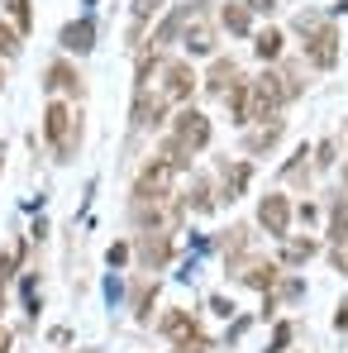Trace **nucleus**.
Segmentation results:
<instances>
[{
    "instance_id": "nucleus-1",
    "label": "nucleus",
    "mask_w": 348,
    "mask_h": 353,
    "mask_svg": "<svg viewBox=\"0 0 348 353\" xmlns=\"http://www.w3.org/2000/svg\"><path fill=\"white\" fill-rule=\"evenodd\" d=\"M172 176H176V168L167 163V158H158L153 168H143L134 196H139V201H167V196H172Z\"/></svg>"
},
{
    "instance_id": "nucleus-2",
    "label": "nucleus",
    "mask_w": 348,
    "mask_h": 353,
    "mask_svg": "<svg viewBox=\"0 0 348 353\" xmlns=\"http://www.w3.org/2000/svg\"><path fill=\"white\" fill-rule=\"evenodd\" d=\"M172 139L186 148V153H201V148L210 143V119L201 115V110H181V115H176Z\"/></svg>"
},
{
    "instance_id": "nucleus-3",
    "label": "nucleus",
    "mask_w": 348,
    "mask_h": 353,
    "mask_svg": "<svg viewBox=\"0 0 348 353\" xmlns=\"http://www.w3.org/2000/svg\"><path fill=\"white\" fill-rule=\"evenodd\" d=\"M67 129H72V110H67L62 101H53V105L43 110V134H48V143L58 148L62 158L72 153V139H67Z\"/></svg>"
},
{
    "instance_id": "nucleus-4",
    "label": "nucleus",
    "mask_w": 348,
    "mask_h": 353,
    "mask_svg": "<svg viewBox=\"0 0 348 353\" xmlns=\"http://www.w3.org/2000/svg\"><path fill=\"white\" fill-rule=\"evenodd\" d=\"M258 225H263L272 239H287V225H291L287 196H263V205H258Z\"/></svg>"
},
{
    "instance_id": "nucleus-5",
    "label": "nucleus",
    "mask_w": 348,
    "mask_h": 353,
    "mask_svg": "<svg viewBox=\"0 0 348 353\" xmlns=\"http://www.w3.org/2000/svg\"><path fill=\"white\" fill-rule=\"evenodd\" d=\"M163 334H167V339H176L181 349L201 344V339H196V320H191L186 310H172V315H163Z\"/></svg>"
},
{
    "instance_id": "nucleus-6",
    "label": "nucleus",
    "mask_w": 348,
    "mask_h": 353,
    "mask_svg": "<svg viewBox=\"0 0 348 353\" xmlns=\"http://www.w3.org/2000/svg\"><path fill=\"white\" fill-rule=\"evenodd\" d=\"M191 86H196L191 62H172V67H167V96H172V101H186V96H191Z\"/></svg>"
},
{
    "instance_id": "nucleus-7",
    "label": "nucleus",
    "mask_w": 348,
    "mask_h": 353,
    "mask_svg": "<svg viewBox=\"0 0 348 353\" xmlns=\"http://www.w3.org/2000/svg\"><path fill=\"white\" fill-rule=\"evenodd\" d=\"M339 39H334V29H320L315 34V43H310V62L315 67H334V58H339V48H334Z\"/></svg>"
},
{
    "instance_id": "nucleus-8",
    "label": "nucleus",
    "mask_w": 348,
    "mask_h": 353,
    "mask_svg": "<svg viewBox=\"0 0 348 353\" xmlns=\"http://www.w3.org/2000/svg\"><path fill=\"white\" fill-rule=\"evenodd\" d=\"M62 48H67V53H91V19L67 24V29H62Z\"/></svg>"
},
{
    "instance_id": "nucleus-9",
    "label": "nucleus",
    "mask_w": 348,
    "mask_h": 353,
    "mask_svg": "<svg viewBox=\"0 0 348 353\" xmlns=\"http://www.w3.org/2000/svg\"><path fill=\"white\" fill-rule=\"evenodd\" d=\"M158 119H163V96L139 91V101H134V124H158Z\"/></svg>"
},
{
    "instance_id": "nucleus-10",
    "label": "nucleus",
    "mask_w": 348,
    "mask_h": 353,
    "mask_svg": "<svg viewBox=\"0 0 348 353\" xmlns=\"http://www.w3.org/2000/svg\"><path fill=\"white\" fill-rule=\"evenodd\" d=\"M48 91H81V77H76L67 62H53V67H48Z\"/></svg>"
},
{
    "instance_id": "nucleus-11",
    "label": "nucleus",
    "mask_w": 348,
    "mask_h": 353,
    "mask_svg": "<svg viewBox=\"0 0 348 353\" xmlns=\"http://www.w3.org/2000/svg\"><path fill=\"white\" fill-rule=\"evenodd\" d=\"M248 176H253V168H248V163H234L229 172H225V196H229V201H238V191L248 186Z\"/></svg>"
},
{
    "instance_id": "nucleus-12",
    "label": "nucleus",
    "mask_w": 348,
    "mask_h": 353,
    "mask_svg": "<svg viewBox=\"0 0 348 353\" xmlns=\"http://www.w3.org/2000/svg\"><path fill=\"white\" fill-rule=\"evenodd\" d=\"M186 48H191V53H210V48H215L210 24H191V29H186Z\"/></svg>"
},
{
    "instance_id": "nucleus-13",
    "label": "nucleus",
    "mask_w": 348,
    "mask_h": 353,
    "mask_svg": "<svg viewBox=\"0 0 348 353\" xmlns=\"http://www.w3.org/2000/svg\"><path fill=\"white\" fill-rule=\"evenodd\" d=\"M253 48H258V58H267V62H272L277 53H282V34H277V29H263Z\"/></svg>"
},
{
    "instance_id": "nucleus-14",
    "label": "nucleus",
    "mask_w": 348,
    "mask_h": 353,
    "mask_svg": "<svg viewBox=\"0 0 348 353\" xmlns=\"http://www.w3.org/2000/svg\"><path fill=\"white\" fill-rule=\"evenodd\" d=\"M225 86H234V62L229 58H220L210 67V91H225Z\"/></svg>"
},
{
    "instance_id": "nucleus-15",
    "label": "nucleus",
    "mask_w": 348,
    "mask_h": 353,
    "mask_svg": "<svg viewBox=\"0 0 348 353\" xmlns=\"http://www.w3.org/2000/svg\"><path fill=\"white\" fill-rule=\"evenodd\" d=\"M282 258H287V263H310V258H315V243H310V239H291Z\"/></svg>"
},
{
    "instance_id": "nucleus-16",
    "label": "nucleus",
    "mask_w": 348,
    "mask_h": 353,
    "mask_svg": "<svg viewBox=\"0 0 348 353\" xmlns=\"http://www.w3.org/2000/svg\"><path fill=\"white\" fill-rule=\"evenodd\" d=\"M220 19L229 24V34H248V10H243V5H225Z\"/></svg>"
},
{
    "instance_id": "nucleus-17",
    "label": "nucleus",
    "mask_w": 348,
    "mask_h": 353,
    "mask_svg": "<svg viewBox=\"0 0 348 353\" xmlns=\"http://www.w3.org/2000/svg\"><path fill=\"white\" fill-rule=\"evenodd\" d=\"M282 139V119H272V124H263L253 139H248V148H267V143H277Z\"/></svg>"
},
{
    "instance_id": "nucleus-18",
    "label": "nucleus",
    "mask_w": 348,
    "mask_h": 353,
    "mask_svg": "<svg viewBox=\"0 0 348 353\" xmlns=\"http://www.w3.org/2000/svg\"><path fill=\"white\" fill-rule=\"evenodd\" d=\"M329 239H334V243H348V210L344 205H339L334 220H329Z\"/></svg>"
},
{
    "instance_id": "nucleus-19",
    "label": "nucleus",
    "mask_w": 348,
    "mask_h": 353,
    "mask_svg": "<svg viewBox=\"0 0 348 353\" xmlns=\"http://www.w3.org/2000/svg\"><path fill=\"white\" fill-rule=\"evenodd\" d=\"M248 282H253V287H272V282H277V268H272V263H258V268L248 272Z\"/></svg>"
},
{
    "instance_id": "nucleus-20",
    "label": "nucleus",
    "mask_w": 348,
    "mask_h": 353,
    "mask_svg": "<svg viewBox=\"0 0 348 353\" xmlns=\"http://www.w3.org/2000/svg\"><path fill=\"white\" fill-rule=\"evenodd\" d=\"M10 53H19V34L0 24V58H10Z\"/></svg>"
},
{
    "instance_id": "nucleus-21",
    "label": "nucleus",
    "mask_w": 348,
    "mask_h": 353,
    "mask_svg": "<svg viewBox=\"0 0 348 353\" xmlns=\"http://www.w3.org/2000/svg\"><path fill=\"white\" fill-rule=\"evenodd\" d=\"M10 14H14L19 29H29V0H10Z\"/></svg>"
},
{
    "instance_id": "nucleus-22",
    "label": "nucleus",
    "mask_w": 348,
    "mask_h": 353,
    "mask_svg": "<svg viewBox=\"0 0 348 353\" xmlns=\"http://www.w3.org/2000/svg\"><path fill=\"white\" fill-rule=\"evenodd\" d=\"M287 344H291V325H282V330L272 334V349H267V353H282V349H287Z\"/></svg>"
},
{
    "instance_id": "nucleus-23",
    "label": "nucleus",
    "mask_w": 348,
    "mask_h": 353,
    "mask_svg": "<svg viewBox=\"0 0 348 353\" xmlns=\"http://www.w3.org/2000/svg\"><path fill=\"white\" fill-rule=\"evenodd\" d=\"M0 353H10V330H0Z\"/></svg>"
},
{
    "instance_id": "nucleus-24",
    "label": "nucleus",
    "mask_w": 348,
    "mask_h": 353,
    "mask_svg": "<svg viewBox=\"0 0 348 353\" xmlns=\"http://www.w3.org/2000/svg\"><path fill=\"white\" fill-rule=\"evenodd\" d=\"M339 268H344V272H348V253H344V248H339Z\"/></svg>"
},
{
    "instance_id": "nucleus-25",
    "label": "nucleus",
    "mask_w": 348,
    "mask_h": 353,
    "mask_svg": "<svg viewBox=\"0 0 348 353\" xmlns=\"http://www.w3.org/2000/svg\"><path fill=\"white\" fill-rule=\"evenodd\" d=\"M0 310H5V296H0Z\"/></svg>"
},
{
    "instance_id": "nucleus-26",
    "label": "nucleus",
    "mask_w": 348,
    "mask_h": 353,
    "mask_svg": "<svg viewBox=\"0 0 348 353\" xmlns=\"http://www.w3.org/2000/svg\"><path fill=\"white\" fill-rule=\"evenodd\" d=\"M0 86H5V72H0Z\"/></svg>"
}]
</instances>
